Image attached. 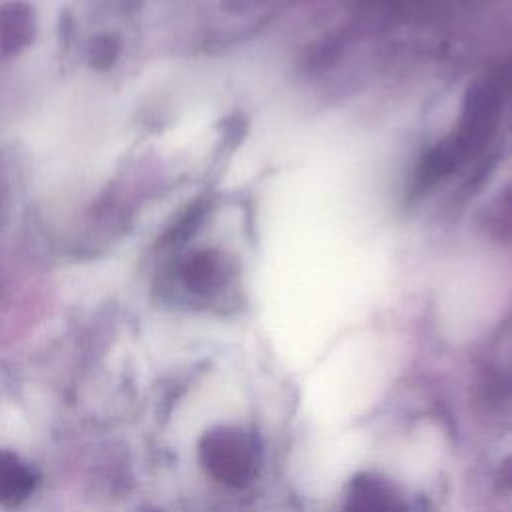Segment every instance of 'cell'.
Masks as SVG:
<instances>
[{"mask_svg": "<svg viewBox=\"0 0 512 512\" xmlns=\"http://www.w3.org/2000/svg\"><path fill=\"white\" fill-rule=\"evenodd\" d=\"M34 488L32 470L12 452H0V504L14 506Z\"/></svg>", "mask_w": 512, "mask_h": 512, "instance_id": "7a4b0ae2", "label": "cell"}, {"mask_svg": "<svg viewBox=\"0 0 512 512\" xmlns=\"http://www.w3.org/2000/svg\"><path fill=\"white\" fill-rule=\"evenodd\" d=\"M202 458L206 466L222 480H242L252 464L250 444L236 432H212L202 442Z\"/></svg>", "mask_w": 512, "mask_h": 512, "instance_id": "6da1fadb", "label": "cell"}]
</instances>
